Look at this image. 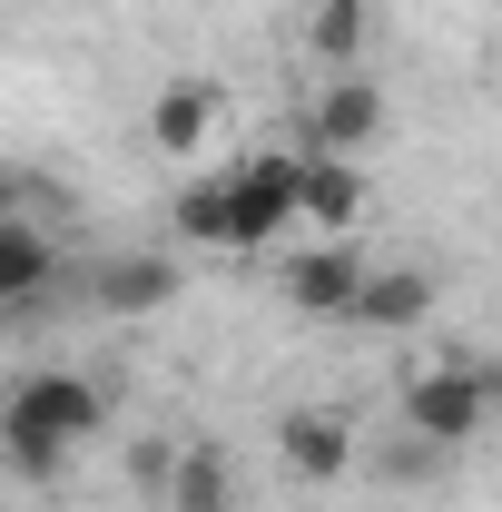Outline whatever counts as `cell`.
I'll return each mask as SVG.
<instances>
[{
    "label": "cell",
    "instance_id": "6da1fadb",
    "mask_svg": "<svg viewBox=\"0 0 502 512\" xmlns=\"http://www.w3.org/2000/svg\"><path fill=\"white\" fill-rule=\"evenodd\" d=\"M109 424V394L69 365H30L20 384H0V463L20 483H60L69 453Z\"/></svg>",
    "mask_w": 502,
    "mask_h": 512
},
{
    "label": "cell",
    "instance_id": "7a4b0ae2",
    "mask_svg": "<svg viewBox=\"0 0 502 512\" xmlns=\"http://www.w3.org/2000/svg\"><path fill=\"white\" fill-rule=\"evenodd\" d=\"M227 178V256H266L296 237V158H237Z\"/></svg>",
    "mask_w": 502,
    "mask_h": 512
},
{
    "label": "cell",
    "instance_id": "3957f363",
    "mask_svg": "<svg viewBox=\"0 0 502 512\" xmlns=\"http://www.w3.org/2000/svg\"><path fill=\"white\" fill-rule=\"evenodd\" d=\"M483 414H493V384L473 375V365H424V375L404 384V404H394V424L404 434H424V444L463 453L483 434Z\"/></svg>",
    "mask_w": 502,
    "mask_h": 512
},
{
    "label": "cell",
    "instance_id": "277c9868",
    "mask_svg": "<svg viewBox=\"0 0 502 512\" xmlns=\"http://www.w3.org/2000/svg\"><path fill=\"white\" fill-rule=\"evenodd\" d=\"M217 128H227V89H217L207 69L158 79V99H148V148H158L168 168H197V158L217 148Z\"/></svg>",
    "mask_w": 502,
    "mask_h": 512
},
{
    "label": "cell",
    "instance_id": "5b68a950",
    "mask_svg": "<svg viewBox=\"0 0 502 512\" xmlns=\"http://www.w3.org/2000/svg\"><path fill=\"white\" fill-rule=\"evenodd\" d=\"M276 286H286V306L296 316H355V286H365V247L355 237H315L276 266Z\"/></svg>",
    "mask_w": 502,
    "mask_h": 512
},
{
    "label": "cell",
    "instance_id": "8992f818",
    "mask_svg": "<svg viewBox=\"0 0 502 512\" xmlns=\"http://www.w3.org/2000/svg\"><path fill=\"white\" fill-rule=\"evenodd\" d=\"M384 138V89H375V69H335L325 89H315V148L325 158H365Z\"/></svg>",
    "mask_w": 502,
    "mask_h": 512
},
{
    "label": "cell",
    "instance_id": "52a82bcc",
    "mask_svg": "<svg viewBox=\"0 0 502 512\" xmlns=\"http://www.w3.org/2000/svg\"><path fill=\"white\" fill-rule=\"evenodd\" d=\"M355 217H365V168L306 148V158H296V227H315V237H355Z\"/></svg>",
    "mask_w": 502,
    "mask_h": 512
},
{
    "label": "cell",
    "instance_id": "ba28073f",
    "mask_svg": "<svg viewBox=\"0 0 502 512\" xmlns=\"http://www.w3.org/2000/svg\"><path fill=\"white\" fill-rule=\"evenodd\" d=\"M276 453H286L296 483H345V463H355V424H345V404H296V414L276 424Z\"/></svg>",
    "mask_w": 502,
    "mask_h": 512
},
{
    "label": "cell",
    "instance_id": "9c48e42d",
    "mask_svg": "<svg viewBox=\"0 0 502 512\" xmlns=\"http://www.w3.org/2000/svg\"><path fill=\"white\" fill-rule=\"evenodd\" d=\"M434 276L424 266H384V256H365V286H355V325H375V335H414V325L434 316Z\"/></svg>",
    "mask_w": 502,
    "mask_h": 512
},
{
    "label": "cell",
    "instance_id": "30bf717a",
    "mask_svg": "<svg viewBox=\"0 0 502 512\" xmlns=\"http://www.w3.org/2000/svg\"><path fill=\"white\" fill-rule=\"evenodd\" d=\"M50 276H60L50 227H30V217H10V207H0V306H30Z\"/></svg>",
    "mask_w": 502,
    "mask_h": 512
},
{
    "label": "cell",
    "instance_id": "8fae6325",
    "mask_svg": "<svg viewBox=\"0 0 502 512\" xmlns=\"http://www.w3.org/2000/svg\"><path fill=\"white\" fill-rule=\"evenodd\" d=\"M158 503H168V512H237V473H227V453H217V444H178Z\"/></svg>",
    "mask_w": 502,
    "mask_h": 512
},
{
    "label": "cell",
    "instance_id": "7c38bea8",
    "mask_svg": "<svg viewBox=\"0 0 502 512\" xmlns=\"http://www.w3.org/2000/svg\"><path fill=\"white\" fill-rule=\"evenodd\" d=\"M306 50L325 69H355L375 50V0H306Z\"/></svg>",
    "mask_w": 502,
    "mask_h": 512
},
{
    "label": "cell",
    "instance_id": "4fadbf2b",
    "mask_svg": "<svg viewBox=\"0 0 502 512\" xmlns=\"http://www.w3.org/2000/svg\"><path fill=\"white\" fill-rule=\"evenodd\" d=\"M178 296V256H119V266H99V306L109 316H158Z\"/></svg>",
    "mask_w": 502,
    "mask_h": 512
},
{
    "label": "cell",
    "instance_id": "5bb4252c",
    "mask_svg": "<svg viewBox=\"0 0 502 512\" xmlns=\"http://www.w3.org/2000/svg\"><path fill=\"white\" fill-rule=\"evenodd\" d=\"M168 227H178L188 247H227V178H188L178 207H168Z\"/></svg>",
    "mask_w": 502,
    "mask_h": 512
},
{
    "label": "cell",
    "instance_id": "9a60e30c",
    "mask_svg": "<svg viewBox=\"0 0 502 512\" xmlns=\"http://www.w3.org/2000/svg\"><path fill=\"white\" fill-rule=\"evenodd\" d=\"M443 463H453V453L424 444V434H394V444L375 453V473H404V483H424V473H443Z\"/></svg>",
    "mask_w": 502,
    "mask_h": 512
},
{
    "label": "cell",
    "instance_id": "2e32d148",
    "mask_svg": "<svg viewBox=\"0 0 502 512\" xmlns=\"http://www.w3.org/2000/svg\"><path fill=\"white\" fill-rule=\"evenodd\" d=\"M168 463H178V444H138L128 453V483L138 493H168Z\"/></svg>",
    "mask_w": 502,
    "mask_h": 512
}]
</instances>
